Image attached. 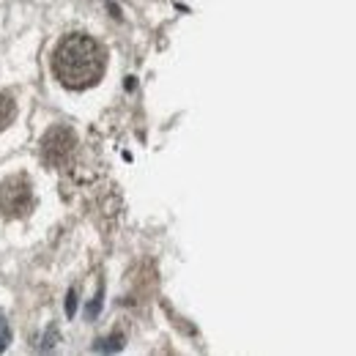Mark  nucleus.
I'll return each instance as SVG.
<instances>
[{
    "label": "nucleus",
    "instance_id": "obj_7",
    "mask_svg": "<svg viewBox=\"0 0 356 356\" xmlns=\"http://www.w3.org/2000/svg\"><path fill=\"white\" fill-rule=\"evenodd\" d=\"M99 307H102V293H99V296L93 299V305H90V307H88V318H93V315H96V310H99Z\"/></svg>",
    "mask_w": 356,
    "mask_h": 356
},
{
    "label": "nucleus",
    "instance_id": "obj_4",
    "mask_svg": "<svg viewBox=\"0 0 356 356\" xmlns=\"http://www.w3.org/2000/svg\"><path fill=\"white\" fill-rule=\"evenodd\" d=\"M17 118V104H14V96L8 93H0V132Z\"/></svg>",
    "mask_w": 356,
    "mask_h": 356
},
{
    "label": "nucleus",
    "instance_id": "obj_3",
    "mask_svg": "<svg viewBox=\"0 0 356 356\" xmlns=\"http://www.w3.org/2000/svg\"><path fill=\"white\" fill-rule=\"evenodd\" d=\"M74 143H77V140H74V132H72L69 127H55V129H49L44 137V143H42L44 162L52 165V168L66 165L69 156H72V151H74Z\"/></svg>",
    "mask_w": 356,
    "mask_h": 356
},
{
    "label": "nucleus",
    "instance_id": "obj_6",
    "mask_svg": "<svg viewBox=\"0 0 356 356\" xmlns=\"http://www.w3.org/2000/svg\"><path fill=\"white\" fill-rule=\"evenodd\" d=\"M124 343H121V337H113V340H104L102 346H96V348H102V351H115V348H121Z\"/></svg>",
    "mask_w": 356,
    "mask_h": 356
},
{
    "label": "nucleus",
    "instance_id": "obj_2",
    "mask_svg": "<svg viewBox=\"0 0 356 356\" xmlns=\"http://www.w3.org/2000/svg\"><path fill=\"white\" fill-rule=\"evenodd\" d=\"M33 203V192L25 176H14L3 181L0 186V211L8 217H25L31 211Z\"/></svg>",
    "mask_w": 356,
    "mask_h": 356
},
{
    "label": "nucleus",
    "instance_id": "obj_8",
    "mask_svg": "<svg viewBox=\"0 0 356 356\" xmlns=\"http://www.w3.org/2000/svg\"><path fill=\"white\" fill-rule=\"evenodd\" d=\"M74 299H77V296H74V291H72V293H69V302H66V312H69V315H74Z\"/></svg>",
    "mask_w": 356,
    "mask_h": 356
},
{
    "label": "nucleus",
    "instance_id": "obj_1",
    "mask_svg": "<svg viewBox=\"0 0 356 356\" xmlns=\"http://www.w3.org/2000/svg\"><path fill=\"white\" fill-rule=\"evenodd\" d=\"M52 63H55V74L60 86H66L69 90H86L102 80L104 66H107V52L90 36L74 33L60 42Z\"/></svg>",
    "mask_w": 356,
    "mask_h": 356
},
{
    "label": "nucleus",
    "instance_id": "obj_5",
    "mask_svg": "<svg viewBox=\"0 0 356 356\" xmlns=\"http://www.w3.org/2000/svg\"><path fill=\"white\" fill-rule=\"evenodd\" d=\"M11 343V329H8V323H6V318L0 315V351H6V346Z\"/></svg>",
    "mask_w": 356,
    "mask_h": 356
}]
</instances>
